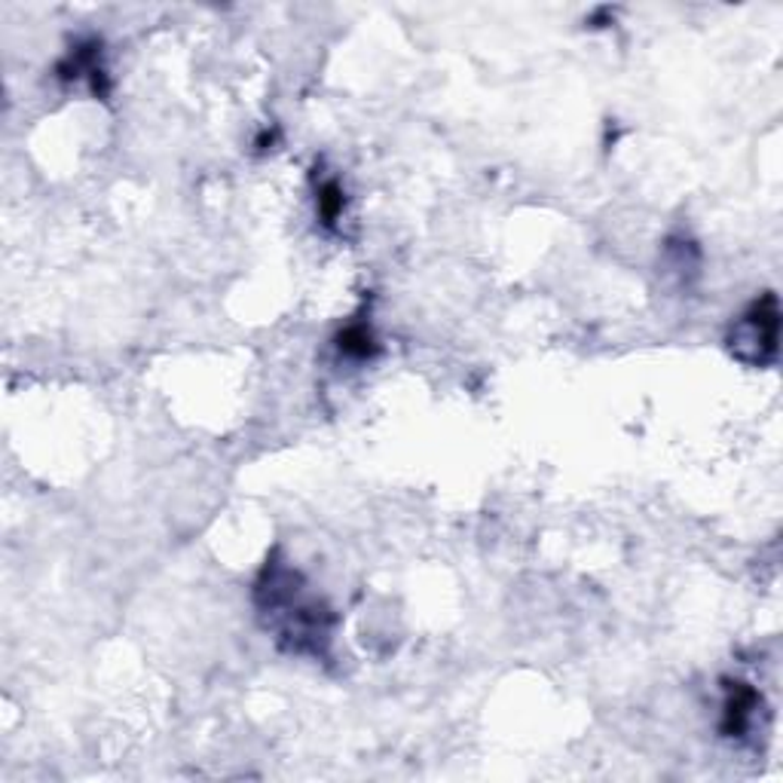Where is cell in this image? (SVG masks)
<instances>
[{
  "instance_id": "1",
  "label": "cell",
  "mask_w": 783,
  "mask_h": 783,
  "mask_svg": "<svg viewBox=\"0 0 783 783\" xmlns=\"http://www.w3.org/2000/svg\"><path fill=\"white\" fill-rule=\"evenodd\" d=\"M258 606L270 624L278 631V639L291 652L319 655L331 639V609L315 600H303L300 575L282 563H270L258 582Z\"/></svg>"
},
{
  "instance_id": "2",
  "label": "cell",
  "mask_w": 783,
  "mask_h": 783,
  "mask_svg": "<svg viewBox=\"0 0 783 783\" xmlns=\"http://www.w3.org/2000/svg\"><path fill=\"white\" fill-rule=\"evenodd\" d=\"M778 327H781L778 297L768 291L741 315V322L734 325L732 337H729V346L741 361L762 368L778 356Z\"/></svg>"
},
{
  "instance_id": "3",
  "label": "cell",
  "mask_w": 783,
  "mask_h": 783,
  "mask_svg": "<svg viewBox=\"0 0 783 783\" xmlns=\"http://www.w3.org/2000/svg\"><path fill=\"white\" fill-rule=\"evenodd\" d=\"M756 707H759L756 688H750L747 683L729 685V698H725V710H722V734L725 737H741V734L747 732Z\"/></svg>"
},
{
  "instance_id": "4",
  "label": "cell",
  "mask_w": 783,
  "mask_h": 783,
  "mask_svg": "<svg viewBox=\"0 0 783 783\" xmlns=\"http://www.w3.org/2000/svg\"><path fill=\"white\" fill-rule=\"evenodd\" d=\"M337 346H340L343 356H352V359H368V356H374V337H371V331L364 325H352L343 331L340 337H337Z\"/></svg>"
},
{
  "instance_id": "5",
  "label": "cell",
  "mask_w": 783,
  "mask_h": 783,
  "mask_svg": "<svg viewBox=\"0 0 783 783\" xmlns=\"http://www.w3.org/2000/svg\"><path fill=\"white\" fill-rule=\"evenodd\" d=\"M343 206H346V194H343L340 184H337V181H325V184L319 187V214H322V221H325L327 227L337 224Z\"/></svg>"
}]
</instances>
